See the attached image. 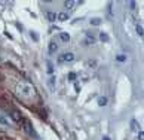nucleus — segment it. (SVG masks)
Listing matches in <instances>:
<instances>
[{"mask_svg":"<svg viewBox=\"0 0 144 140\" xmlns=\"http://www.w3.org/2000/svg\"><path fill=\"white\" fill-rule=\"evenodd\" d=\"M73 61H74V54L73 52H64V54L58 55V58H57L58 64H67V63H73Z\"/></svg>","mask_w":144,"mask_h":140,"instance_id":"f257e3e1","label":"nucleus"},{"mask_svg":"<svg viewBox=\"0 0 144 140\" xmlns=\"http://www.w3.org/2000/svg\"><path fill=\"white\" fill-rule=\"evenodd\" d=\"M24 130H25V133L28 134L30 137H33L34 140H40V137H39V134L36 133V130L34 128H33V125H31V122L30 121H24Z\"/></svg>","mask_w":144,"mask_h":140,"instance_id":"f03ea898","label":"nucleus"},{"mask_svg":"<svg viewBox=\"0 0 144 140\" xmlns=\"http://www.w3.org/2000/svg\"><path fill=\"white\" fill-rule=\"evenodd\" d=\"M18 92L24 97H30L33 94V88L28 83H21V85H18Z\"/></svg>","mask_w":144,"mask_h":140,"instance_id":"7ed1b4c3","label":"nucleus"},{"mask_svg":"<svg viewBox=\"0 0 144 140\" xmlns=\"http://www.w3.org/2000/svg\"><path fill=\"white\" fill-rule=\"evenodd\" d=\"M48 51H49V54H55L58 51V43L55 42V40H51L49 42V45H48Z\"/></svg>","mask_w":144,"mask_h":140,"instance_id":"20e7f679","label":"nucleus"},{"mask_svg":"<svg viewBox=\"0 0 144 140\" xmlns=\"http://www.w3.org/2000/svg\"><path fill=\"white\" fill-rule=\"evenodd\" d=\"M68 18H70V16H68V14H67V12H59V14L57 15V19H58V21H61V22L68 21Z\"/></svg>","mask_w":144,"mask_h":140,"instance_id":"39448f33","label":"nucleus"},{"mask_svg":"<svg viewBox=\"0 0 144 140\" xmlns=\"http://www.w3.org/2000/svg\"><path fill=\"white\" fill-rule=\"evenodd\" d=\"M99 40H101V42H104V43H107V42H110V36L107 34V33L101 31V33H99Z\"/></svg>","mask_w":144,"mask_h":140,"instance_id":"423d86ee","label":"nucleus"},{"mask_svg":"<svg viewBox=\"0 0 144 140\" xmlns=\"http://www.w3.org/2000/svg\"><path fill=\"white\" fill-rule=\"evenodd\" d=\"M79 3H80V2H73V0H68V2L64 3V6L68 8V9H74V6H77Z\"/></svg>","mask_w":144,"mask_h":140,"instance_id":"0eeeda50","label":"nucleus"},{"mask_svg":"<svg viewBox=\"0 0 144 140\" xmlns=\"http://www.w3.org/2000/svg\"><path fill=\"white\" fill-rule=\"evenodd\" d=\"M59 39H61V42H70V34L68 33H59Z\"/></svg>","mask_w":144,"mask_h":140,"instance_id":"6e6552de","label":"nucleus"},{"mask_svg":"<svg viewBox=\"0 0 144 140\" xmlns=\"http://www.w3.org/2000/svg\"><path fill=\"white\" fill-rule=\"evenodd\" d=\"M0 124H2L3 127H10V122L6 119V116H4V115H0Z\"/></svg>","mask_w":144,"mask_h":140,"instance_id":"1a4fd4ad","label":"nucleus"},{"mask_svg":"<svg viewBox=\"0 0 144 140\" xmlns=\"http://www.w3.org/2000/svg\"><path fill=\"white\" fill-rule=\"evenodd\" d=\"M131 130H132V131H140V124H138L135 119L131 121Z\"/></svg>","mask_w":144,"mask_h":140,"instance_id":"9d476101","label":"nucleus"},{"mask_svg":"<svg viewBox=\"0 0 144 140\" xmlns=\"http://www.w3.org/2000/svg\"><path fill=\"white\" fill-rule=\"evenodd\" d=\"M46 18L51 22H55V21H57V14H55V12H46Z\"/></svg>","mask_w":144,"mask_h":140,"instance_id":"9b49d317","label":"nucleus"},{"mask_svg":"<svg viewBox=\"0 0 144 140\" xmlns=\"http://www.w3.org/2000/svg\"><path fill=\"white\" fill-rule=\"evenodd\" d=\"M107 103H108V100H107V97H98V106H107Z\"/></svg>","mask_w":144,"mask_h":140,"instance_id":"f8f14e48","label":"nucleus"},{"mask_svg":"<svg viewBox=\"0 0 144 140\" xmlns=\"http://www.w3.org/2000/svg\"><path fill=\"white\" fill-rule=\"evenodd\" d=\"M135 30H137V34L140 36V37H143V34H144V31H143V25H141V24H137Z\"/></svg>","mask_w":144,"mask_h":140,"instance_id":"ddd939ff","label":"nucleus"},{"mask_svg":"<svg viewBox=\"0 0 144 140\" xmlns=\"http://www.w3.org/2000/svg\"><path fill=\"white\" fill-rule=\"evenodd\" d=\"M89 22H91V25H99V24L103 22V19H101V18H92Z\"/></svg>","mask_w":144,"mask_h":140,"instance_id":"4468645a","label":"nucleus"},{"mask_svg":"<svg viewBox=\"0 0 144 140\" xmlns=\"http://www.w3.org/2000/svg\"><path fill=\"white\" fill-rule=\"evenodd\" d=\"M126 6L129 8V10H132V12H134V10L137 9V8H135V6H137V3H135V2H126Z\"/></svg>","mask_w":144,"mask_h":140,"instance_id":"2eb2a0df","label":"nucleus"},{"mask_svg":"<svg viewBox=\"0 0 144 140\" xmlns=\"http://www.w3.org/2000/svg\"><path fill=\"white\" fill-rule=\"evenodd\" d=\"M30 37H31L34 42H39V34H37L34 30H31V31H30Z\"/></svg>","mask_w":144,"mask_h":140,"instance_id":"dca6fc26","label":"nucleus"},{"mask_svg":"<svg viewBox=\"0 0 144 140\" xmlns=\"http://www.w3.org/2000/svg\"><path fill=\"white\" fill-rule=\"evenodd\" d=\"M48 83H49V87H51V89L54 91V83H55V79L54 77H49V81H48Z\"/></svg>","mask_w":144,"mask_h":140,"instance_id":"f3484780","label":"nucleus"},{"mask_svg":"<svg viewBox=\"0 0 144 140\" xmlns=\"http://www.w3.org/2000/svg\"><path fill=\"white\" fill-rule=\"evenodd\" d=\"M74 79H76V73H74V72L68 73V81H74Z\"/></svg>","mask_w":144,"mask_h":140,"instance_id":"a211bd4d","label":"nucleus"},{"mask_svg":"<svg viewBox=\"0 0 144 140\" xmlns=\"http://www.w3.org/2000/svg\"><path fill=\"white\" fill-rule=\"evenodd\" d=\"M48 72H49V73H52V72H54V67H52L51 61H48Z\"/></svg>","mask_w":144,"mask_h":140,"instance_id":"6ab92c4d","label":"nucleus"},{"mask_svg":"<svg viewBox=\"0 0 144 140\" xmlns=\"http://www.w3.org/2000/svg\"><path fill=\"white\" fill-rule=\"evenodd\" d=\"M138 140H144V131L143 130L138 131Z\"/></svg>","mask_w":144,"mask_h":140,"instance_id":"aec40b11","label":"nucleus"},{"mask_svg":"<svg viewBox=\"0 0 144 140\" xmlns=\"http://www.w3.org/2000/svg\"><path fill=\"white\" fill-rule=\"evenodd\" d=\"M116 58H117V61H125V60H126V57H125V55H117Z\"/></svg>","mask_w":144,"mask_h":140,"instance_id":"412c9836","label":"nucleus"},{"mask_svg":"<svg viewBox=\"0 0 144 140\" xmlns=\"http://www.w3.org/2000/svg\"><path fill=\"white\" fill-rule=\"evenodd\" d=\"M103 140H110V137H107V136H104V137H103Z\"/></svg>","mask_w":144,"mask_h":140,"instance_id":"4be33fe9","label":"nucleus"}]
</instances>
